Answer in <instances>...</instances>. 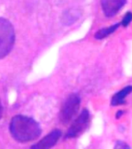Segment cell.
Masks as SVG:
<instances>
[{
	"instance_id": "cell-8",
	"label": "cell",
	"mask_w": 132,
	"mask_h": 149,
	"mask_svg": "<svg viewBox=\"0 0 132 149\" xmlns=\"http://www.w3.org/2000/svg\"><path fill=\"white\" fill-rule=\"evenodd\" d=\"M132 92V86H126L123 89H121L120 92L117 93L115 95L112 97L111 100V105L114 106V107H117L118 105L124 104L125 103V101H124V99H125L127 96H128L129 94Z\"/></svg>"
},
{
	"instance_id": "cell-4",
	"label": "cell",
	"mask_w": 132,
	"mask_h": 149,
	"mask_svg": "<svg viewBox=\"0 0 132 149\" xmlns=\"http://www.w3.org/2000/svg\"><path fill=\"white\" fill-rule=\"evenodd\" d=\"M90 122V115L87 109H83L78 117L72 123L66 134L67 138H75L79 137L88 128Z\"/></svg>"
},
{
	"instance_id": "cell-11",
	"label": "cell",
	"mask_w": 132,
	"mask_h": 149,
	"mask_svg": "<svg viewBox=\"0 0 132 149\" xmlns=\"http://www.w3.org/2000/svg\"><path fill=\"white\" fill-rule=\"evenodd\" d=\"M115 148H130V147L127 145L124 142L117 141V142L116 146L114 147Z\"/></svg>"
},
{
	"instance_id": "cell-7",
	"label": "cell",
	"mask_w": 132,
	"mask_h": 149,
	"mask_svg": "<svg viewBox=\"0 0 132 149\" xmlns=\"http://www.w3.org/2000/svg\"><path fill=\"white\" fill-rule=\"evenodd\" d=\"M81 16V13L79 10L76 9H68L67 11L63 13L62 17H61V22L65 26L72 25L75 21L79 19Z\"/></svg>"
},
{
	"instance_id": "cell-6",
	"label": "cell",
	"mask_w": 132,
	"mask_h": 149,
	"mask_svg": "<svg viewBox=\"0 0 132 149\" xmlns=\"http://www.w3.org/2000/svg\"><path fill=\"white\" fill-rule=\"evenodd\" d=\"M127 0H101V6L105 16H114L121 10Z\"/></svg>"
},
{
	"instance_id": "cell-5",
	"label": "cell",
	"mask_w": 132,
	"mask_h": 149,
	"mask_svg": "<svg viewBox=\"0 0 132 149\" xmlns=\"http://www.w3.org/2000/svg\"><path fill=\"white\" fill-rule=\"evenodd\" d=\"M61 136V132L60 130L56 129V130H52L51 133L45 136L44 138H42L38 143H37L34 145L31 146V148L35 149H47L51 148L53 146H54L58 140L60 139Z\"/></svg>"
},
{
	"instance_id": "cell-9",
	"label": "cell",
	"mask_w": 132,
	"mask_h": 149,
	"mask_svg": "<svg viewBox=\"0 0 132 149\" xmlns=\"http://www.w3.org/2000/svg\"><path fill=\"white\" fill-rule=\"evenodd\" d=\"M119 25H120L119 23H117V24L110 26L109 27L103 28L101 30H98L97 32L96 33L95 38L98 40H101L103 39V38H106V37H108L109 35H110L111 33L115 32L117 29L118 28Z\"/></svg>"
},
{
	"instance_id": "cell-1",
	"label": "cell",
	"mask_w": 132,
	"mask_h": 149,
	"mask_svg": "<svg viewBox=\"0 0 132 149\" xmlns=\"http://www.w3.org/2000/svg\"><path fill=\"white\" fill-rule=\"evenodd\" d=\"M9 131L16 141L24 143L37 139L41 134V128L31 117L16 115L10 121Z\"/></svg>"
},
{
	"instance_id": "cell-13",
	"label": "cell",
	"mask_w": 132,
	"mask_h": 149,
	"mask_svg": "<svg viewBox=\"0 0 132 149\" xmlns=\"http://www.w3.org/2000/svg\"><path fill=\"white\" fill-rule=\"evenodd\" d=\"M2 116V103L0 102V119Z\"/></svg>"
},
{
	"instance_id": "cell-2",
	"label": "cell",
	"mask_w": 132,
	"mask_h": 149,
	"mask_svg": "<svg viewBox=\"0 0 132 149\" xmlns=\"http://www.w3.org/2000/svg\"><path fill=\"white\" fill-rule=\"evenodd\" d=\"M15 42V31L8 19L0 17V59L11 51Z\"/></svg>"
},
{
	"instance_id": "cell-12",
	"label": "cell",
	"mask_w": 132,
	"mask_h": 149,
	"mask_svg": "<svg viewBox=\"0 0 132 149\" xmlns=\"http://www.w3.org/2000/svg\"><path fill=\"white\" fill-rule=\"evenodd\" d=\"M122 114H123V112H122V111H118V112H117V115H116V117L117 119L120 118Z\"/></svg>"
},
{
	"instance_id": "cell-3",
	"label": "cell",
	"mask_w": 132,
	"mask_h": 149,
	"mask_svg": "<svg viewBox=\"0 0 132 149\" xmlns=\"http://www.w3.org/2000/svg\"><path fill=\"white\" fill-rule=\"evenodd\" d=\"M80 107V98L76 94H71L65 100L60 110L59 119L61 123L68 124L75 118Z\"/></svg>"
},
{
	"instance_id": "cell-10",
	"label": "cell",
	"mask_w": 132,
	"mask_h": 149,
	"mask_svg": "<svg viewBox=\"0 0 132 149\" xmlns=\"http://www.w3.org/2000/svg\"><path fill=\"white\" fill-rule=\"evenodd\" d=\"M132 21V13L131 12H128L125 16H124L123 19H122V22H121V24L124 26H128L130 23Z\"/></svg>"
}]
</instances>
